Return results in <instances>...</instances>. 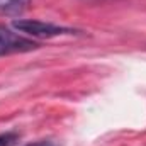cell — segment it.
I'll return each instance as SVG.
<instances>
[{"instance_id": "cell-1", "label": "cell", "mask_w": 146, "mask_h": 146, "mask_svg": "<svg viewBox=\"0 0 146 146\" xmlns=\"http://www.w3.org/2000/svg\"><path fill=\"white\" fill-rule=\"evenodd\" d=\"M19 33L29 34L34 37H56L63 36V34H75L76 31L70 27H63V26H56V24H49V22H42V21H31V19H19L14 21L12 24Z\"/></svg>"}, {"instance_id": "cell-2", "label": "cell", "mask_w": 146, "mask_h": 146, "mask_svg": "<svg viewBox=\"0 0 146 146\" xmlns=\"http://www.w3.org/2000/svg\"><path fill=\"white\" fill-rule=\"evenodd\" d=\"M37 48L39 44L34 42L33 39L21 36L14 33L12 29L5 27L3 24H0V56L14 54V53H26V51H33Z\"/></svg>"}, {"instance_id": "cell-3", "label": "cell", "mask_w": 146, "mask_h": 146, "mask_svg": "<svg viewBox=\"0 0 146 146\" xmlns=\"http://www.w3.org/2000/svg\"><path fill=\"white\" fill-rule=\"evenodd\" d=\"M31 5V0H0V15L15 17L26 12Z\"/></svg>"}, {"instance_id": "cell-4", "label": "cell", "mask_w": 146, "mask_h": 146, "mask_svg": "<svg viewBox=\"0 0 146 146\" xmlns=\"http://www.w3.org/2000/svg\"><path fill=\"white\" fill-rule=\"evenodd\" d=\"M19 139L17 133H0V146H15Z\"/></svg>"}, {"instance_id": "cell-5", "label": "cell", "mask_w": 146, "mask_h": 146, "mask_svg": "<svg viewBox=\"0 0 146 146\" xmlns=\"http://www.w3.org/2000/svg\"><path fill=\"white\" fill-rule=\"evenodd\" d=\"M26 146H54L51 141H37V143H31V145H26Z\"/></svg>"}]
</instances>
